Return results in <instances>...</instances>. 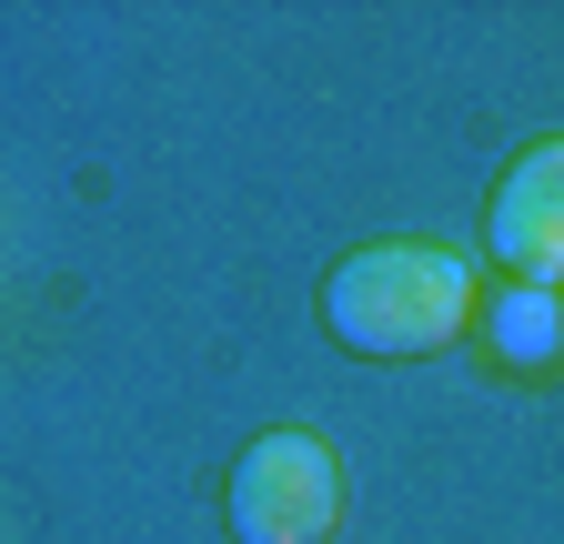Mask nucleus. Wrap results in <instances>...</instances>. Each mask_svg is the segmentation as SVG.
Returning a JSON list of instances; mask_svg holds the SVG:
<instances>
[{"instance_id":"1","label":"nucleus","mask_w":564,"mask_h":544,"mask_svg":"<svg viewBox=\"0 0 564 544\" xmlns=\"http://www.w3.org/2000/svg\"><path fill=\"white\" fill-rule=\"evenodd\" d=\"M464 313H474V272L444 242H373V252L333 262V283H323V323L352 353H383V363L454 344Z\"/></svg>"},{"instance_id":"2","label":"nucleus","mask_w":564,"mask_h":544,"mask_svg":"<svg viewBox=\"0 0 564 544\" xmlns=\"http://www.w3.org/2000/svg\"><path fill=\"white\" fill-rule=\"evenodd\" d=\"M232 534L242 544H333L343 524V464L313 434H262L232 464Z\"/></svg>"},{"instance_id":"3","label":"nucleus","mask_w":564,"mask_h":544,"mask_svg":"<svg viewBox=\"0 0 564 544\" xmlns=\"http://www.w3.org/2000/svg\"><path fill=\"white\" fill-rule=\"evenodd\" d=\"M494 262L564 293V142H534L494 182Z\"/></svg>"},{"instance_id":"4","label":"nucleus","mask_w":564,"mask_h":544,"mask_svg":"<svg viewBox=\"0 0 564 544\" xmlns=\"http://www.w3.org/2000/svg\"><path fill=\"white\" fill-rule=\"evenodd\" d=\"M494 353H505V363H554L564 353V293L554 283L494 293Z\"/></svg>"}]
</instances>
